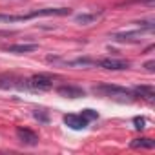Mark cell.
I'll list each match as a JSON object with an SVG mask.
<instances>
[{
    "label": "cell",
    "mask_w": 155,
    "mask_h": 155,
    "mask_svg": "<svg viewBox=\"0 0 155 155\" xmlns=\"http://www.w3.org/2000/svg\"><path fill=\"white\" fill-rule=\"evenodd\" d=\"M71 15L69 8H46V9H35L28 15H0V22H22V20H31L37 17H64Z\"/></svg>",
    "instance_id": "6da1fadb"
},
{
    "label": "cell",
    "mask_w": 155,
    "mask_h": 155,
    "mask_svg": "<svg viewBox=\"0 0 155 155\" xmlns=\"http://www.w3.org/2000/svg\"><path fill=\"white\" fill-rule=\"evenodd\" d=\"M93 93H95V95H101V97L113 99V101H120V102L137 101L133 90H126V88L113 86V84H101V86H95V88H93Z\"/></svg>",
    "instance_id": "7a4b0ae2"
},
{
    "label": "cell",
    "mask_w": 155,
    "mask_h": 155,
    "mask_svg": "<svg viewBox=\"0 0 155 155\" xmlns=\"http://www.w3.org/2000/svg\"><path fill=\"white\" fill-rule=\"evenodd\" d=\"M53 86V77L46 75V73H38L33 75L29 79H26V90H33V91H48Z\"/></svg>",
    "instance_id": "3957f363"
},
{
    "label": "cell",
    "mask_w": 155,
    "mask_h": 155,
    "mask_svg": "<svg viewBox=\"0 0 155 155\" xmlns=\"http://www.w3.org/2000/svg\"><path fill=\"white\" fill-rule=\"evenodd\" d=\"M0 90H26V79H20L13 73H2L0 75Z\"/></svg>",
    "instance_id": "277c9868"
},
{
    "label": "cell",
    "mask_w": 155,
    "mask_h": 155,
    "mask_svg": "<svg viewBox=\"0 0 155 155\" xmlns=\"http://www.w3.org/2000/svg\"><path fill=\"white\" fill-rule=\"evenodd\" d=\"M95 66H101V68L111 69V71H120V69H128L130 62L124 58H101L95 62Z\"/></svg>",
    "instance_id": "5b68a950"
},
{
    "label": "cell",
    "mask_w": 155,
    "mask_h": 155,
    "mask_svg": "<svg viewBox=\"0 0 155 155\" xmlns=\"http://www.w3.org/2000/svg\"><path fill=\"white\" fill-rule=\"evenodd\" d=\"M64 124L68 126V128H71V130H84L88 124H90V120L82 115V113H68V115H64Z\"/></svg>",
    "instance_id": "8992f818"
},
{
    "label": "cell",
    "mask_w": 155,
    "mask_h": 155,
    "mask_svg": "<svg viewBox=\"0 0 155 155\" xmlns=\"http://www.w3.org/2000/svg\"><path fill=\"white\" fill-rule=\"evenodd\" d=\"M17 137L26 146H37L38 144V135L28 128H17Z\"/></svg>",
    "instance_id": "52a82bcc"
},
{
    "label": "cell",
    "mask_w": 155,
    "mask_h": 155,
    "mask_svg": "<svg viewBox=\"0 0 155 155\" xmlns=\"http://www.w3.org/2000/svg\"><path fill=\"white\" fill-rule=\"evenodd\" d=\"M57 93L60 97H66V99H79V97H84V90L77 88V86H58L57 88Z\"/></svg>",
    "instance_id": "ba28073f"
},
{
    "label": "cell",
    "mask_w": 155,
    "mask_h": 155,
    "mask_svg": "<svg viewBox=\"0 0 155 155\" xmlns=\"http://www.w3.org/2000/svg\"><path fill=\"white\" fill-rule=\"evenodd\" d=\"M35 49H38V44H13V46H8V48H6V51H9V53H18V55H22V53H31V51H35Z\"/></svg>",
    "instance_id": "9c48e42d"
},
{
    "label": "cell",
    "mask_w": 155,
    "mask_h": 155,
    "mask_svg": "<svg viewBox=\"0 0 155 155\" xmlns=\"http://www.w3.org/2000/svg\"><path fill=\"white\" fill-rule=\"evenodd\" d=\"M133 93H135V97L139 99H146V101H153V97H155V91H153V88L151 86H137V88H133Z\"/></svg>",
    "instance_id": "30bf717a"
},
{
    "label": "cell",
    "mask_w": 155,
    "mask_h": 155,
    "mask_svg": "<svg viewBox=\"0 0 155 155\" xmlns=\"http://www.w3.org/2000/svg\"><path fill=\"white\" fill-rule=\"evenodd\" d=\"M131 146H133V148H148V150H151V148L155 146V142H153L151 139H135V140L131 142Z\"/></svg>",
    "instance_id": "8fae6325"
},
{
    "label": "cell",
    "mask_w": 155,
    "mask_h": 155,
    "mask_svg": "<svg viewBox=\"0 0 155 155\" xmlns=\"http://www.w3.org/2000/svg\"><path fill=\"white\" fill-rule=\"evenodd\" d=\"M97 18H99V15H97V13H91V15H79V17H77V22L90 24V22H93V20H97Z\"/></svg>",
    "instance_id": "7c38bea8"
},
{
    "label": "cell",
    "mask_w": 155,
    "mask_h": 155,
    "mask_svg": "<svg viewBox=\"0 0 155 155\" xmlns=\"http://www.w3.org/2000/svg\"><path fill=\"white\" fill-rule=\"evenodd\" d=\"M82 115L91 122V120H97L99 119V113L97 111H93V110H82Z\"/></svg>",
    "instance_id": "4fadbf2b"
},
{
    "label": "cell",
    "mask_w": 155,
    "mask_h": 155,
    "mask_svg": "<svg viewBox=\"0 0 155 155\" xmlns=\"http://www.w3.org/2000/svg\"><path fill=\"white\" fill-rule=\"evenodd\" d=\"M135 124H137V126H135L137 130H142V128H144V119H140V117H137V119H135Z\"/></svg>",
    "instance_id": "5bb4252c"
},
{
    "label": "cell",
    "mask_w": 155,
    "mask_h": 155,
    "mask_svg": "<svg viewBox=\"0 0 155 155\" xmlns=\"http://www.w3.org/2000/svg\"><path fill=\"white\" fill-rule=\"evenodd\" d=\"M146 68H148V71H153V60H150V62L146 64Z\"/></svg>",
    "instance_id": "9a60e30c"
}]
</instances>
